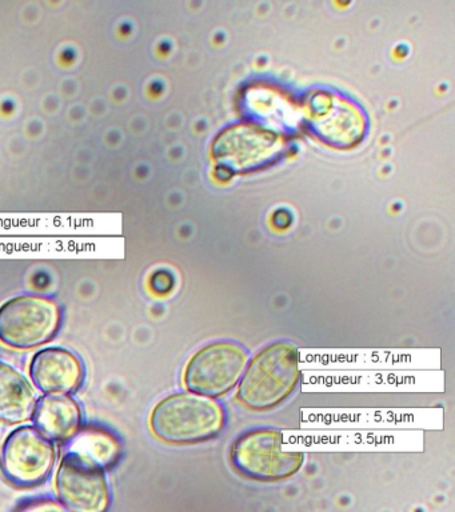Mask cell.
Instances as JSON below:
<instances>
[{
    "mask_svg": "<svg viewBox=\"0 0 455 512\" xmlns=\"http://www.w3.org/2000/svg\"><path fill=\"white\" fill-rule=\"evenodd\" d=\"M302 452L286 451L283 434L275 430L247 432L231 447V464L239 474L259 482H275L297 474Z\"/></svg>",
    "mask_w": 455,
    "mask_h": 512,
    "instance_id": "4",
    "label": "cell"
},
{
    "mask_svg": "<svg viewBox=\"0 0 455 512\" xmlns=\"http://www.w3.org/2000/svg\"><path fill=\"white\" fill-rule=\"evenodd\" d=\"M299 380V352L290 343H275L255 356L238 390V400L255 411L270 410L289 398Z\"/></svg>",
    "mask_w": 455,
    "mask_h": 512,
    "instance_id": "1",
    "label": "cell"
},
{
    "mask_svg": "<svg viewBox=\"0 0 455 512\" xmlns=\"http://www.w3.org/2000/svg\"><path fill=\"white\" fill-rule=\"evenodd\" d=\"M61 319L54 300L37 295L17 296L0 307V343L13 350H34L58 334Z\"/></svg>",
    "mask_w": 455,
    "mask_h": 512,
    "instance_id": "3",
    "label": "cell"
},
{
    "mask_svg": "<svg viewBox=\"0 0 455 512\" xmlns=\"http://www.w3.org/2000/svg\"><path fill=\"white\" fill-rule=\"evenodd\" d=\"M57 460V446L35 426L15 428L0 450V472L14 486L30 488L45 482Z\"/></svg>",
    "mask_w": 455,
    "mask_h": 512,
    "instance_id": "5",
    "label": "cell"
},
{
    "mask_svg": "<svg viewBox=\"0 0 455 512\" xmlns=\"http://www.w3.org/2000/svg\"><path fill=\"white\" fill-rule=\"evenodd\" d=\"M246 352L238 344H210L193 356L183 372V383L194 394L225 395L237 384L246 366Z\"/></svg>",
    "mask_w": 455,
    "mask_h": 512,
    "instance_id": "6",
    "label": "cell"
},
{
    "mask_svg": "<svg viewBox=\"0 0 455 512\" xmlns=\"http://www.w3.org/2000/svg\"><path fill=\"white\" fill-rule=\"evenodd\" d=\"M122 444L117 435L106 428L86 426L63 443V455L73 456L91 466L109 471L118 463Z\"/></svg>",
    "mask_w": 455,
    "mask_h": 512,
    "instance_id": "10",
    "label": "cell"
},
{
    "mask_svg": "<svg viewBox=\"0 0 455 512\" xmlns=\"http://www.w3.org/2000/svg\"><path fill=\"white\" fill-rule=\"evenodd\" d=\"M150 428L165 443L206 442L222 431L223 412L217 403L202 396L173 394L151 411Z\"/></svg>",
    "mask_w": 455,
    "mask_h": 512,
    "instance_id": "2",
    "label": "cell"
},
{
    "mask_svg": "<svg viewBox=\"0 0 455 512\" xmlns=\"http://www.w3.org/2000/svg\"><path fill=\"white\" fill-rule=\"evenodd\" d=\"M59 502L70 512H107L111 494L106 472L63 455L55 478Z\"/></svg>",
    "mask_w": 455,
    "mask_h": 512,
    "instance_id": "7",
    "label": "cell"
},
{
    "mask_svg": "<svg viewBox=\"0 0 455 512\" xmlns=\"http://www.w3.org/2000/svg\"><path fill=\"white\" fill-rule=\"evenodd\" d=\"M37 394L13 366L0 362V422L15 426L33 419Z\"/></svg>",
    "mask_w": 455,
    "mask_h": 512,
    "instance_id": "11",
    "label": "cell"
},
{
    "mask_svg": "<svg viewBox=\"0 0 455 512\" xmlns=\"http://www.w3.org/2000/svg\"><path fill=\"white\" fill-rule=\"evenodd\" d=\"M173 286V276H171L167 271L155 272L153 278H151V287H153V290L158 292V294H166V292H169Z\"/></svg>",
    "mask_w": 455,
    "mask_h": 512,
    "instance_id": "13",
    "label": "cell"
},
{
    "mask_svg": "<svg viewBox=\"0 0 455 512\" xmlns=\"http://www.w3.org/2000/svg\"><path fill=\"white\" fill-rule=\"evenodd\" d=\"M34 426L54 443H66L82 427V408L71 395H43L34 411Z\"/></svg>",
    "mask_w": 455,
    "mask_h": 512,
    "instance_id": "9",
    "label": "cell"
},
{
    "mask_svg": "<svg viewBox=\"0 0 455 512\" xmlns=\"http://www.w3.org/2000/svg\"><path fill=\"white\" fill-rule=\"evenodd\" d=\"M15 512H70L59 500L42 498L23 504Z\"/></svg>",
    "mask_w": 455,
    "mask_h": 512,
    "instance_id": "12",
    "label": "cell"
},
{
    "mask_svg": "<svg viewBox=\"0 0 455 512\" xmlns=\"http://www.w3.org/2000/svg\"><path fill=\"white\" fill-rule=\"evenodd\" d=\"M30 376L45 395H71L85 382V366L73 351L62 347L43 348L33 356Z\"/></svg>",
    "mask_w": 455,
    "mask_h": 512,
    "instance_id": "8",
    "label": "cell"
}]
</instances>
